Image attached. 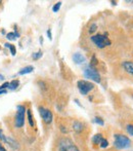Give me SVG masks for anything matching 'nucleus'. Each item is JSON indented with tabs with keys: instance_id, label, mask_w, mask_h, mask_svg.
Listing matches in <instances>:
<instances>
[{
	"instance_id": "obj_1",
	"label": "nucleus",
	"mask_w": 133,
	"mask_h": 151,
	"mask_svg": "<svg viewBox=\"0 0 133 151\" xmlns=\"http://www.w3.org/2000/svg\"><path fill=\"white\" fill-rule=\"evenodd\" d=\"M57 151H80L79 148L74 144L72 140L68 138H62L58 141Z\"/></svg>"
},
{
	"instance_id": "obj_2",
	"label": "nucleus",
	"mask_w": 133,
	"mask_h": 151,
	"mask_svg": "<svg viewBox=\"0 0 133 151\" xmlns=\"http://www.w3.org/2000/svg\"><path fill=\"white\" fill-rule=\"evenodd\" d=\"M114 145L118 149H127L131 146V141L128 137L124 136V135L117 134V135H115Z\"/></svg>"
},
{
	"instance_id": "obj_3",
	"label": "nucleus",
	"mask_w": 133,
	"mask_h": 151,
	"mask_svg": "<svg viewBox=\"0 0 133 151\" xmlns=\"http://www.w3.org/2000/svg\"><path fill=\"white\" fill-rule=\"evenodd\" d=\"M91 40L98 48H104L106 46L111 45V40L106 35H102V34L92 36Z\"/></svg>"
},
{
	"instance_id": "obj_4",
	"label": "nucleus",
	"mask_w": 133,
	"mask_h": 151,
	"mask_svg": "<svg viewBox=\"0 0 133 151\" xmlns=\"http://www.w3.org/2000/svg\"><path fill=\"white\" fill-rule=\"evenodd\" d=\"M84 75H85L86 78L88 79H91L93 81L99 83L100 82V75L98 73V71L95 69V67H92V66H88L85 70H84Z\"/></svg>"
},
{
	"instance_id": "obj_5",
	"label": "nucleus",
	"mask_w": 133,
	"mask_h": 151,
	"mask_svg": "<svg viewBox=\"0 0 133 151\" xmlns=\"http://www.w3.org/2000/svg\"><path fill=\"white\" fill-rule=\"evenodd\" d=\"M25 112L26 109L24 106L19 105L17 107V114H15V126L22 128L25 123Z\"/></svg>"
},
{
	"instance_id": "obj_6",
	"label": "nucleus",
	"mask_w": 133,
	"mask_h": 151,
	"mask_svg": "<svg viewBox=\"0 0 133 151\" xmlns=\"http://www.w3.org/2000/svg\"><path fill=\"white\" fill-rule=\"evenodd\" d=\"M78 88H79L80 92H81L83 96H86L90 90H93L94 85L89 81H86V80H79L77 83Z\"/></svg>"
},
{
	"instance_id": "obj_7",
	"label": "nucleus",
	"mask_w": 133,
	"mask_h": 151,
	"mask_svg": "<svg viewBox=\"0 0 133 151\" xmlns=\"http://www.w3.org/2000/svg\"><path fill=\"white\" fill-rule=\"evenodd\" d=\"M39 113L41 115L43 121L45 122L46 124H50L52 122V119H53V115H52L51 111L44 107H40L39 108Z\"/></svg>"
},
{
	"instance_id": "obj_8",
	"label": "nucleus",
	"mask_w": 133,
	"mask_h": 151,
	"mask_svg": "<svg viewBox=\"0 0 133 151\" xmlns=\"http://www.w3.org/2000/svg\"><path fill=\"white\" fill-rule=\"evenodd\" d=\"M0 140L3 141V142H5V143H7V144H8L13 149H18V148H19V144H18L17 141L13 140V138H9V137L4 136V135H3L2 130H0Z\"/></svg>"
},
{
	"instance_id": "obj_9",
	"label": "nucleus",
	"mask_w": 133,
	"mask_h": 151,
	"mask_svg": "<svg viewBox=\"0 0 133 151\" xmlns=\"http://www.w3.org/2000/svg\"><path fill=\"white\" fill-rule=\"evenodd\" d=\"M123 67H124L125 71L129 73L130 75L133 76V62L130 61H125L123 62Z\"/></svg>"
},
{
	"instance_id": "obj_10",
	"label": "nucleus",
	"mask_w": 133,
	"mask_h": 151,
	"mask_svg": "<svg viewBox=\"0 0 133 151\" xmlns=\"http://www.w3.org/2000/svg\"><path fill=\"white\" fill-rule=\"evenodd\" d=\"M73 60L76 64H78V65H79V64H83L84 62L86 61L85 57H84L83 55H81V54H78V53L73 56Z\"/></svg>"
},
{
	"instance_id": "obj_11",
	"label": "nucleus",
	"mask_w": 133,
	"mask_h": 151,
	"mask_svg": "<svg viewBox=\"0 0 133 151\" xmlns=\"http://www.w3.org/2000/svg\"><path fill=\"white\" fill-rule=\"evenodd\" d=\"M33 71H34V67H32V66H27V67L23 68V69L19 72V74L20 75H25V74L31 73V72Z\"/></svg>"
},
{
	"instance_id": "obj_12",
	"label": "nucleus",
	"mask_w": 133,
	"mask_h": 151,
	"mask_svg": "<svg viewBox=\"0 0 133 151\" xmlns=\"http://www.w3.org/2000/svg\"><path fill=\"white\" fill-rule=\"evenodd\" d=\"M73 130L76 131L77 133H80L82 130H83V124L79 121H75L73 123Z\"/></svg>"
},
{
	"instance_id": "obj_13",
	"label": "nucleus",
	"mask_w": 133,
	"mask_h": 151,
	"mask_svg": "<svg viewBox=\"0 0 133 151\" xmlns=\"http://www.w3.org/2000/svg\"><path fill=\"white\" fill-rule=\"evenodd\" d=\"M102 134H97L95 135V136L93 137V139H92V141H93L94 144H100V142L102 141Z\"/></svg>"
},
{
	"instance_id": "obj_14",
	"label": "nucleus",
	"mask_w": 133,
	"mask_h": 151,
	"mask_svg": "<svg viewBox=\"0 0 133 151\" xmlns=\"http://www.w3.org/2000/svg\"><path fill=\"white\" fill-rule=\"evenodd\" d=\"M19 85H20L19 80H13L11 82H9V87L8 88H10V90H15Z\"/></svg>"
},
{
	"instance_id": "obj_15",
	"label": "nucleus",
	"mask_w": 133,
	"mask_h": 151,
	"mask_svg": "<svg viewBox=\"0 0 133 151\" xmlns=\"http://www.w3.org/2000/svg\"><path fill=\"white\" fill-rule=\"evenodd\" d=\"M5 47H8L9 49H10V52H11V55L15 56V45H13V44H9V43H5Z\"/></svg>"
},
{
	"instance_id": "obj_16",
	"label": "nucleus",
	"mask_w": 133,
	"mask_h": 151,
	"mask_svg": "<svg viewBox=\"0 0 133 151\" xmlns=\"http://www.w3.org/2000/svg\"><path fill=\"white\" fill-rule=\"evenodd\" d=\"M27 114H28V120H29V123L31 126H34V121H33V118H32V113L30 110L27 111Z\"/></svg>"
},
{
	"instance_id": "obj_17",
	"label": "nucleus",
	"mask_w": 133,
	"mask_h": 151,
	"mask_svg": "<svg viewBox=\"0 0 133 151\" xmlns=\"http://www.w3.org/2000/svg\"><path fill=\"white\" fill-rule=\"evenodd\" d=\"M18 36H19V34H15V33H8L6 35V38L8 40H15V38L18 37Z\"/></svg>"
},
{
	"instance_id": "obj_18",
	"label": "nucleus",
	"mask_w": 133,
	"mask_h": 151,
	"mask_svg": "<svg viewBox=\"0 0 133 151\" xmlns=\"http://www.w3.org/2000/svg\"><path fill=\"white\" fill-rule=\"evenodd\" d=\"M60 6H62V2H57V3H55L54 4V6L52 7V11H53V13H57L58 11H60Z\"/></svg>"
},
{
	"instance_id": "obj_19",
	"label": "nucleus",
	"mask_w": 133,
	"mask_h": 151,
	"mask_svg": "<svg viewBox=\"0 0 133 151\" xmlns=\"http://www.w3.org/2000/svg\"><path fill=\"white\" fill-rule=\"evenodd\" d=\"M41 57H42V52H41V50H39V52H37V53L33 54V56H32V58H33L34 60H38V59H40Z\"/></svg>"
},
{
	"instance_id": "obj_20",
	"label": "nucleus",
	"mask_w": 133,
	"mask_h": 151,
	"mask_svg": "<svg viewBox=\"0 0 133 151\" xmlns=\"http://www.w3.org/2000/svg\"><path fill=\"white\" fill-rule=\"evenodd\" d=\"M100 147L102 148H106V147L108 146V140H106V139H102V141L100 142Z\"/></svg>"
},
{
	"instance_id": "obj_21",
	"label": "nucleus",
	"mask_w": 133,
	"mask_h": 151,
	"mask_svg": "<svg viewBox=\"0 0 133 151\" xmlns=\"http://www.w3.org/2000/svg\"><path fill=\"white\" fill-rule=\"evenodd\" d=\"M127 132H128L129 135L133 136V126L132 124H128V126H127Z\"/></svg>"
},
{
	"instance_id": "obj_22",
	"label": "nucleus",
	"mask_w": 133,
	"mask_h": 151,
	"mask_svg": "<svg viewBox=\"0 0 133 151\" xmlns=\"http://www.w3.org/2000/svg\"><path fill=\"white\" fill-rule=\"evenodd\" d=\"M94 121H95L96 123L99 124V126H104V120H102L100 117H95V118H94Z\"/></svg>"
},
{
	"instance_id": "obj_23",
	"label": "nucleus",
	"mask_w": 133,
	"mask_h": 151,
	"mask_svg": "<svg viewBox=\"0 0 133 151\" xmlns=\"http://www.w3.org/2000/svg\"><path fill=\"white\" fill-rule=\"evenodd\" d=\"M96 28H97V27H96L95 24H92L91 27H90V29H89V32H90V33H93V32H95L96 31Z\"/></svg>"
},
{
	"instance_id": "obj_24",
	"label": "nucleus",
	"mask_w": 133,
	"mask_h": 151,
	"mask_svg": "<svg viewBox=\"0 0 133 151\" xmlns=\"http://www.w3.org/2000/svg\"><path fill=\"white\" fill-rule=\"evenodd\" d=\"M7 87H9V82H5L2 85L0 86V90H6Z\"/></svg>"
},
{
	"instance_id": "obj_25",
	"label": "nucleus",
	"mask_w": 133,
	"mask_h": 151,
	"mask_svg": "<svg viewBox=\"0 0 133 151\" xmlns=\"http://www.w3.org/2000/svg\"><path fill=\"white\" fill-rule=\"evenodd\" d=\"M47 35H48V38H49V40H51L52 39V37H51V30H47Z\"/></svg>"
},
{
	"instance_id": "obj_26",
	"label": "nucleus",
	"mask_w": 133,
	"mask_h": 151,
	"mask_svg": "<svg viewBox=\"0 0 133 151\" xmlns=\"http://www.w3.org/2000/svg\"><path fill=\"white\" fill-rule=\"evenodd\" d=\"M0 151H7L6 149H5L4 147H3V145L1 144V143H0Z\"/></svg>"
},
{
	"instance_id": "obj_27",
	"label": "nucleus",
	"mask_w": 133,
	"mask_h": 151,
	"mask_svg": "<svg viewBox=\"0 0 133 151\" xmlns=\"http://www.w3.org/2000/svg\"><path fill=\"white\" fill-rule=\"evenodd\" d=\"M7 90H0V95H2V94H6Z\"/></svg>"
},
{
	"instance_id": "obj_28",
	"label": "nucleus",
	"mask_w": 133,
	"mask_h": 151,
	"mask_svg": "<svg viewBox=\"0 0 133 151\" xmlns=\"http://www.w3.org/2000/svg\"><path fill=\"white\" fill-rule=\"evenodd\" d=\"M4 79V77H3V75H0V80H3Z\"/></svg>"
},
{
	"instance_id": "obj_29",
	"label": "nucleus",
	"mask_w": 133,
	"mask_h": 151,
	"mask_svg": "<svg viewBox=\"0 0 133 151\" xmlns=\"http://www.w3.org/2000/svg\"><path fill=\"white\" fill-rule=\"evenodd\" d=\"M40 42H41V44L43 43V38L42 37H40Z\"/></svg>"
}]
</instances>
